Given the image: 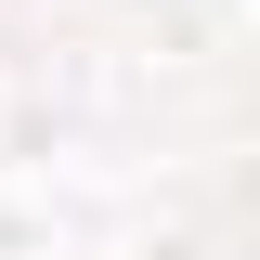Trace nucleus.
I'll return each instance as SVG.
<instances>
[{
  "label": "nucleus",
  "mask_w": 260,
  "mask_h": 260,
  "mask_svg": "<svg viewBox=\"0 0 260 260\" xmlns=\"http://www.w3.org/2000/svg\"><path fill=\"white\" fill-rule=\"evenodd\" d=\"M0 260H260V104L0 91Z\"/></svg>",
  "instance_id": "nucleus-1"
}]
</instances>
